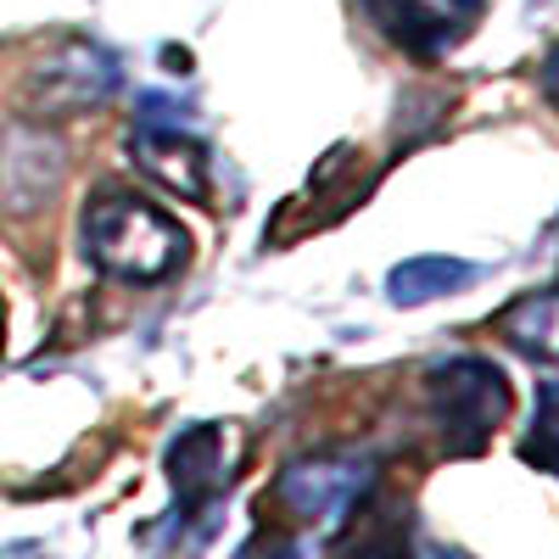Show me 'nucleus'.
I'll return each instance as SVG.
<instances>
[{
	"label": "nucleus",
	"instance_id": "f03ea898",
	"mask_svg": "<svg viewBox=\"0 0 559 559\" xmlns=\"http://www.w3.org/2000/svg\"><path fill=\"white\" fill-rule=\"evenodd\" d=\"M426 403L448 453H481L509 414V381L487 358H448L426 376Z\"/></svg>",
	"mask_w": 559,
	"mask_h": 559
},
{
	"label": "nucleus",
	"instance_id": "ddd939ff",
	"mask_svg": "<svg viewBox=\"0 0 559 559\" xmlns=\"http://www.w3.org/2000/svg\"><path fill=\"white\" fill-rule=\"evenodd\" d=\"M442 559H459V554H442Z\"/></svg>",
	"mask_w": 559,
	"mask_h": 559
},
{
	"label": "nucleus",
	"instance_id": "6e6552de",
	"mask_svg": "<svg viewBox=\"0 0 559 559\" xmlns=\"http://www.w3.org/2000/svg\"><path fill=\"white\" fill-rule=\"evenodd\" d=\"M168 476L179 487V503L197 509V503H213L229 476H236V459H229V431L224 426H197L185 431L168 453Z\"/></svg>",
	"mask_w": 559,
	"mask_h": 559
},
{
	"label": "nucleus",
	"instance_id": "f8f14e48",
	"mask_svg": "<svg viewBox=\"0 0 559 559\" xmlns=\"http://www.w3.org/2000/svg\"><path fill=\"white\" fill-rule=\"evenodd\" d=\"M0 342H7V308H0Z\"/></svg>",
	"mask_w": 559,
	"mask_h": 559
},
{
	"label": "nucleus",
	"instance_id": "7ed1b4c3",
	"mask_svg": "<svg viewBox=\"0 0 559 559\" xmlns=\"http://www.w3.org/2000/svg\"><path fill=\"white\" fill-rule=\"evenodd\" d=\"M369 481H376V464L364 453H319V459H297L280 471L274 503L286 509L297 526H336L369 492Z\"/></svg>",
	"mask_w": 559,
	"mask_h": 559
},
{
	"label": "nucleus",
	"instance_id": "0eeeda50",
	"mask_svg": "<svg viewBox=\"0 0 559 559\" xmlns=\"http://www.w3.org/2000/svg\"><path fill=\"white\" fill-rule=\"evenodd\" d=\"M112 84H118V62L107 51H96V45H62V51L34 73V96L51 112H84V107L107 102Z\"/></svg>",
	"mask_w": 559,
	"mask_h": 559
},
{
	"label": "nucleus",
	"instance_id": "9b49d317",
	"mask_svg": "<svg viewBox=\"0 0 559 559\" xmlns=\"http://www.w3.org/2000/svg\"><path fill=\"white\" fill-rule=\"evenodd\" d=\"M543 90H548V102L559 107V45H554L548 62H543Z\"/></svg>",
	"mask_w": 559,
	"mask_h": 559
},
{
	"label": "nucleus",
	"instance_id": "1a4fd4ad",
	"mask_svg": "<svg viewBox=\"0 0 559 559\" xmlns=\"http://www.w3.org/2000/svg\"><path fill=\"white\" fill-rule=\"evenodd\" d=\"M476 274H481V269H476V263H464V258H408V263L392 269L386 297L403 302V308H419V302H431V297L464 292Z\"/></svg>",
	"mask_w": 559,
	"mask_h": 559
},
{
	"label": "nucleus",
	"instance_id": "9d476101",
	"mask_svg": "<svg viewBox=\"0 0 559 559\" xmlns=\"http://www.w3.org/2000/svg\"><path fill=\"white\" fill-rule=\"evenodd\" d=\"M521 453L537 464V471H554L559 476V381H548L537 392V419H532Z\"/></svg>",
	"mask_w": 559,
	"mask_h": 559
},
{
	"label": "nucleus",
	"instance_id": "f257e3e1",
	"mask_svg": "<svg viewBox=\"0 0 559 559\" xmlns=\"http://www.w3.org/2000/svg\"><path fill=\"white\" fill-rule=\"evenodd\" d=\"M84 258L102 274L123 280V286H163V280H174L185 269L191 241H185L174 213L107 185L84 207Z\"/></svg>",
	"mask_w": 559,
	"mask_h": 559
},
{
	"label": "nucleus",
	"instance_id": "20e7f679",
	"mask_svg": "<svg viewBox=\"0 0 559 559\" xmlns=\"http://www.w3.org/2000/svg\"><path fill=\"white\" fill-rule=\"evenodd\" d=\"M369 17L397 51L437 62L481 23V0H369Z\"/></svg>",
	"mask_w": 559,
	"mask_h": 559
},
{
	"label": "nucleus",
	"instance_id": "423d86ee",
	"mask_svg": "<svg viewBox=\"0 0 559 559\" xmlns=\"http://www.w3.org/2000/svg\"><path fill=\"white\" fill-rule=\"evenodd\" d=\"M129 157L134 168L168 185L174 197H191V202H207V146L191 134V129H174V123H140L129 134Z\"/></svg>",
	"mask_w": 559,
	"mask_h": 559
},
{
	"label": "nucleus",
	"instance_id": "39448f33",
	"mask_svg": "<svg viewBox=\"0 0 559 559\" xmlns=\"http://www.w3.org/2000/svg\"><path fill=\"white\" fill-rule=\"evenodd\" d=\"M68 174V152L51 129H0V207L34 213L57 197Z\"/></svg>",
	"mask_w": 559,
	"mask_h": 559
}]
</instances>
